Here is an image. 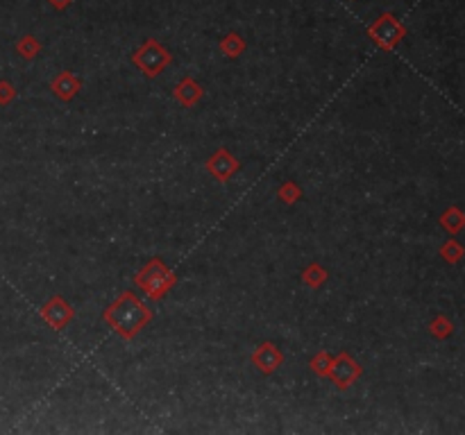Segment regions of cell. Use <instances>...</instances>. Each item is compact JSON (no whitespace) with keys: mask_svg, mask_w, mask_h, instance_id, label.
Wrapping results in <instances>:
<instances>
[{"mask_svg":"<svg viewBox=\"0 0 465 435\" xmlns=\"http://www.w3.org/2000/svg\"><path fill=\"white\" fill-rule=\"evenodd\" d=\"M102 318L118 335L129 340V338H134L152 320V311L146 304H141L132 293H123L105 311Z\"/></svg>","mask_w":465,"mask_h":435,"instance_id":"6da1fadb","label":"cell"},{"mask_svg":"<svg viewBox=\"0 0 465 435\" xmlns=\"http://www.w3.org/2000/svg\"><path fill=\"white\" fill-rule=\"evenodd\" d=\"M134 281H137V286H141L143 290H146L150 299H161V297L173 288L175 276H173V272L164 265V261L152 259V261L146 265V268L139 272V276H137Z\"/></svg>","mask_w":465,"mask_h":435,"instance_id":"7a4b0ae2","label":"cell"},{"mask_svg":"<svg viewBox=\"0 0 465 435\" xmlns=\"http://www.w3.org/2000/svg\"><path fill=\"white\" fill-rule=\"evenodd\" d=\"M132 64L141 72H146L148 77H154V75H159V72L171 64V53L166 50V48L159 41L148 39L132 55Z\"/></svg>","mask_w":465,"mask_h":435,"instance_id":"3957f363","label":"cell"},{"mask_svg":"<svg viewBox=\"0 0 465 435\" xmlns=\"http://www.w3.org/2000/svg\"><path fill=\"white\" fill-rule=\"evenodd\" d=\"M404 26L392 16V14H381L370 28H368V34L370 39L381 48V50H392L404 36Z\"/></svg>","mask_w":465,"mask_h":435,"instance_id":"277c9868","label":"cell"},{"mask_svg":"<svg viewBox=\"0 0 465 435\" xmlns=\"http://www.w3.org/2000/svg\"><path fill=\"white\" fill-rule=\"evenodd\" d=\"M327 377L336 383V388L348 390L350 385L361 377V365L356 362L350 354H341L331 360V367Z\"/></svg>","mask_w":465,"mask_h":435,"instance_id":"5b68a950","label":"cell"},{"mask_svg":"<svg viewBox=\"0 0 465 435\" xmlns=\"http://www.w3.org/2000/svg\"><path fill=\"white\" fill-rule=\"evenodd\" d=\"M43 320L53 326V329H64V326L73 320V308L62 297H55L53 301H48L41 311Z\"/></svg>","mask_w":465,"mask_h":435,"instance_id":"8992f818","label":"cell"},{"mask_svg":"<svg viewBox=\"0 0 465 435\" xmlns=\"http://www.w3.org/2000/svg\"><path fill=\"white\" fill-rule=\"evenodd\" d=\"M238 168H241V166H238V161H236L234 156H232L228 150H225V148H220V150L207 161V171H209L213 177H216L218 181H228V179L238 171Z\"/></svg>","mask_w":465,"mask_h":435,"instance_id":"52a82bcc","label":"cell"},{"mask_svg":"<svg viewBox=\"0 0 465 435\" xmlns=\"http://www.w3.org/2000/svg\"><path fill=\"white\" fill-rule=\"evenodd\" d=\"M282 360H284V356H282V352L279 349L272 345V343H264L261 345L257 352H255V356H252V362L255 365L264 372V374H272L275 372L279 365H282Z\"/></svg>","mask_w":465,"mask_h":435,"instance_id":"ba28073f","label":"cell"},{"mask_svg":"<svg viewBox=\"0 0 465 435\" xmlns=\"http://www.w3.org/2000/svg\"><path fill=\"white\" fill-rule=\"evenodd\" d=\"M173 95H175V100L182 102L184 107H193V104L202 98V95H205V91H202V87H200V84H198L193 77H184V80L175 87Z\"/></svg>","mask_w":465,"mask_h":435,"instance_id":"9c48e42d","label":"cell"},{"mask_svg":"<svg viewBox=\"0 0 465 435\" xmlns=\"http://www.w3.org/2000/svg\"><path fill=\"white\" fill-rule=\"evenodd\" d=\"M50 87L59 100H73L75 93L80 91V80L73 75V72H59V75L53 80Z\"/></svg>","mask_w":465,"mask_h":435,"instance_id":"30bf717a","label":"cell"},{"mask_svg":"<svg viewBox=\"0 0 465 435\" xmlns=\"http://www.w3.org/2000/svg\"><path fill=\"white\" fill-rule=\"evenodd\" d=\"M220 50H223V55H228V57L236 59L238 55H241V53L245 50V41H243V36H241V34H236V32H230V34L220 41Z\"/></svg>","mask_w":465,"mask_h":435,"instance_id":"8fae6325","label":"cell"},{"mask_svg":"<svg viewBox=\"0 0 465 435\" xmlns=\"http://www.w3.org/2000/svg\"><path fill=\"white\" fill-rule=\"evenodd\" d=\"M325 279H327V270L320 268L318 263H311V265H309V268L302 272V281H304L306 286H311V288H318Z\"/></svg>","mask_w":465,"mask_h":435,"instance_id":"7c38bea8","label":"cell"},{"mask_svg":"<svg viewBox=\"0 0 465 435\" xmlns=\"http://www.w3.org/2000/svg\"><path fill=\"white\" fill-rule=\"evenodd\" d=\"M16 50L26 57V59H34L39 53H41V43L34 39V36H23V39L18 41V45H16Z\"/></svg>","mask_w":465,"mask_h":435,"instance_id":"4fadbf2b","label":"cell"},{"mask_svg":"<svg viewBox=\"0 0 465 435\" xmlns=\"http://www.w3.org/2000/svg\"><path fill=\"white\" fill-rule=\"evenodd\" d=\"M279 200L282 202H286V204H295L297 200H300V195H302V190L297 188L293 181H286V184H282V188H279Z\"/></svg>","mask_w":465,"mask_h":435,"instance_id":"5bb4252c","label":"cell"},{"mask_svg":"<svg viewBox=\"0 0 465 435\" xmlns=\"http://www.w3.org/2000/svg\"><path fill=\"white\" fill-rule=\"evenodd\" d=\"M331 356L329 354H318L314 360H311V370L318 374V377H327L329 374V367H331Z\"/></svg>","mask_w":465,"mask_h":435,"instance_id":"9a60e30c","label":"cell"},{"mask_svg":"<svg viewBox=\"0 0 465 435\" xmlns=\"http://www.w3.org/2000/svg\"><path fill=\"white\" fill-rule=\"evenodd\" d=\"M14 95H16V91L11 89L7 82H0V104H7Z\"/></svg>","mask_w":465,"mask_h":435,"instance_id":"2e32d148","label":"cell"},{"mask_svg":"<svg viewBox=\"0 0 465 435\" xmlns=\"http://www.w3.org/2000/svg\"><path fill=\"white\" fill-rule=\"evenodd\" d=\"M48 3H50L57 11H62V9H66L70 3H73V0H48Z\"/></svg>","mask_w":465,"mask_h":435,"instance_id":"e0dca14e","label":"cell"}]
</instances>
